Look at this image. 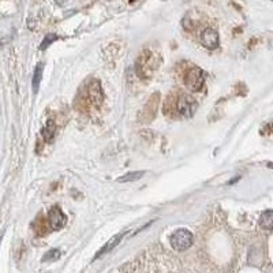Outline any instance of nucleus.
Instances as JSON below:
<instances>
[{
    "label": "nucleus",
    "instance_id": "nucleus-1",
    "mask_svg": "<svg viewBox=\"0 0 273 273\" xmlns=\"http://www.w3.org/2000/svg\"><path fill=\"white\" fill-rule=\"evenodd\" d=\"M193 234H191L189 229L186 228H181V229H176L174 234L171 235L170 242L171 246L174 247L178 251H185L190 247L191 244H193Z\"/></svg>",
    "mask_w": 273,
    "mask_h": 273
},
{
    "label": "nucleus",
    "instance_id": "nucleus-2",
    "mask_svg": "<svg viewBox=\"0 0 273 273\" xmlns=\"http://www.w3.org/2000/svg\"><path fill=\"white\" fill-rule=\"evenodd\" d=\"M197 109V101L189 94H182L175 102L176 113L182 117H191Z\"/></svg>",
    "mask_w": 273,
    "mask_h": 273
},
{
    "label": "nucleus",
    "instance_id": "nucleus-3",
    "mask_svg": "<svg viewBox=\"0 0 273 273\" xmlns=\"http://www.w3.org/2000/svg\"><path fill=\"white\" fill-rule=\"evenodd\" d=\"M205 83L204 71L198 67L190 68L185 75V85L191 92H200Z\"/></svg>",
    "mask_w": 273,
    "mask_h": 273
},
{
    "label": "nucleus",
    "instance_id": "nucleus-4",
    "mask_svg": "<svg viewBox=\"0 0 273 273\" xmlns=\"http://www.w3.org/2000/svg\"><path fill=\"white\" fill-rule=\"evenodd\" d=\"M156 64H155V59L151 52L141 55V58L138 59L136 62V74L141 77V78H149L152 74L155 73L156 70Z\"/></svg>",
    "mask_w": 273,
    "mask_h": 273
},
{
    "label": "nucleus",
    "instance_id": "nucleus-5",
    "mask_svg": "<svg viewBox=\"0 0 273 273\" xmlns=\"http://www.w3.org/2000/svg\"><path fill=\"white\" fill-rule=\"evenodd\" d=\"M66 221H67V217L63 213V210L60 209L59 206H52L48 213L49 227L55 229V231H59L66 225Z\"/></svg>",
    "mask_w": 273,
    "mask_h": 273
},
{
    "label": "nucleus",
    "instance_id": "nucleus-6",
    "mask_svg": "<svg viewBox=\"0 0 273 273\" xmlns=\"http://www.w3.org/2000/svg\"><path fill=\"white\" fill-rule=\"evenodd\" d=\"M201 44L208 49H216L220 44L219 33L215 29H205L201 34Z\"/></svg>",
    "mask_w": 273,
    "mask_h": 273
},
{
    "label": "nucleus",
    "instance_id": "nucleus-7",
    "mask_svg": "<svg viewBox=\"0 0 273 273\" xmlns=\"http://www.w3.org/2000/svg\"><path fill=\"white\" fill-rule=\"evenodd\" d=\"M88 97L94 105H100L102 101V92L101 86L97 81H93L88 86Z\"/></svg>",
    "mask_w": 273,
    "mask_h": 273
},
{
    "label": "nucleus",
    "instance_id": "nucleus-8",
    "mask_svg": "<svg viewBox=\"0 0 273 273\" xmlns=\"http://www.w3.org/2000/svg\"><path fill=\"white\" fill-rule=\"evenodd\" d=\"M123 236H124V232H123V234H120V235H116V236H113V238L111 239L109 242H107V244H105V246H104V247H102V249L98 251L97 255H96V258L101 257V255H104V254L108 253V251H111V250H112L115 246H117V243H119V242L122 240Z\"/></svg>",
    "mask_w": 273,
    "mask_h": 273
},
{
    "label": "nucleus",
    "instance_id": "nucleus-9",
    "mask_svg": "<svg viewBox=\"0 0 273 273\" xmlns=\"http://www.w3.org/2000/svg\"><path fill=\"white\" fill-rule=\"evenodd\" d=\"M259 225L266 231H272L273 225V210L268 209L266 212H263L261 219H259Z\"/></svg>",
    "mask_w": 273,
    "mask_h": 273
},
{
    "label": "nucleus",
    "instance_id": "nucleus-10",
    "mask_svg": "<svg viewBox=\"0 0 273 273\" xmlns=\"http://www.w3.org/2000/svg\"><path fill=\"white\" fill-rule=\"evenodd\" d=\"M41 77H43V64L40 63V64H37V67H36V71H34V75H33V90L34 92H37V90H39L40 82H41Z\"/></svg>",
    "mask_w": 273,
    "mask_h": 273
},
{
    "label": "nucleus",
    "instance_id": "nucleus-11",
    "mask_svg": "<svg viewBox=\"0 0 273 273\" xmlns=\"http://www.w3.org/2000/svg\"><path fill=\"white\" fill-rule=\"evenodd\" d=\"M55 135V123L52 120H48V123L45 124L43 128V136H44L47 141H51Z\"/></svg>",
    "mask_w": 273,
    "mask_h": 273
},
{
    "label": "nucleus",
    "instance_id": "nucleus-12",
    "mask_svg": "<svg viewBox=\"0 0 273 273\" xmlns=\"http://www.w3.org/2000/svg\"><path fill=\"white\" fill-rule=\"evenodd\" d=\"M144 171H136V172H131V174H127V175L122 176L120 179H119V182H122V183H124V182H130V181H138L140 178H142L144 176Z\"/></svg>",
    "mask_w": 273,
    "mask_h": 273
},
{
    "label": "nucleus",
    "instance_id": "nucleus-13",
    "mask_svg": "<svg viewBox=\"0 0 273 273\" xmlns=\"http://www.w3.org/2000/svg\"><path fill=\"white\" fill-rule=\"evenodd\" d=\"M56 39H58V37H56L55 34H48V36L45 37L44 41L41 43V47H40V48L45 49V48H47V47H48L49 44H51V43H52V41H55V40H56Z\"/></svg>",
    "mask_w": 273,
    "mask_h": 273
}]
</instances>
